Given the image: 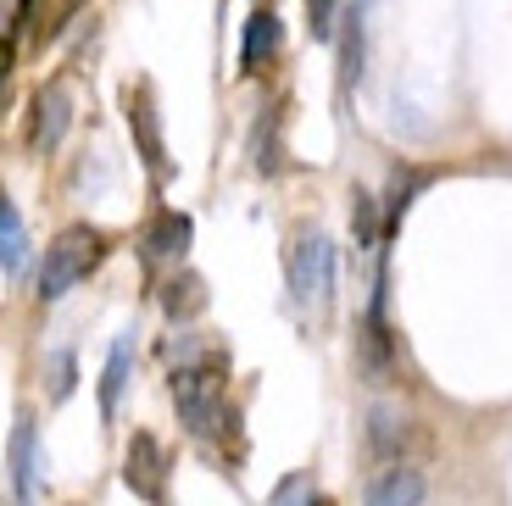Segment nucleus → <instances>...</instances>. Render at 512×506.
I'll return each mask as SVG.
<instances>
[{"mask_svg":"<svg viewBox=\"0 0 512 506\" xmlns=\"http://www.w3.org/2000/svg\"><path fill=\"white\" fill-rule=\"evenodd\" d=\"M223 390H229V362L223 351H206V356H190L179 362L173 373V406H179V418L190 434H218L223 423Z\"/></svg>","mask_w":512,"mask_h":506,"instance_id":"obj_1","label":"nucleus"},{"mask_svg":"<svg viewBox=\"0 0 512 506\" xmlns=\"http://www.w3.org/2000/svg\"><path fill=\"white\" fill-rule=\"evenodd\" d=\"M101 256H106V234L101 228H90V223H73V228H62L51 245H45V267H39V295L45 301H62L73 284H84L101 267Z\"/></svg>","mask_w":512,"mask_h":506,"instance_id":"obj_2","label":"nucleus"},{"mask_svg":"<svg viewBox=\"0 0 512 506\" xmlns=\"http://www.w3.org/2000/svg\"><path fill=\"white\" fill-rule=\"evenodd\" d=\"M329 290H334V245H329V234L307 228L290 245V295H295V306H323Z\"/></svg>","mask_w":512,"mask_h":506,"instance_id":"obj_3","label":"nucleus"},{"mask_svg":"<svg viewBox=\"0 0 512 506\" xmlns=\"http://www.w3.org/2000/svg\"><path fill=\"white\" fill-rule=\"evenodd\" d=\"M123 117H128V134H134V156L145 162L151 184H167V140H162V112H156V95L151 84H123Z\"/></svg>","mask_w":512,"mask_h":506,"instance_id":"obj_4","label":"nucleus"},{"mask_svg":"<svg viewBox=\"0 0 512 506\" xmlns=\"http://www.w3.org/2000/svg\"><path fill=\"white\" fill-rule=\"evenodd\" d=\"M123 479H128V490L140 495V501H151V506L167 501V451H162V440H156V434L140 429L134 440H128Z\"/></svg>","mask_w":512,"mask_h":506,"instance_id":"obj_5","label":"nucleus"},{"mask_svg":"<svg viewBox=\"0 0 512 506\" xmlns=\"http://www.w3.org/2000/svg\"><path fill=\"white\" fill-rule=\"evenodd\" d=\"M357 362H362V379L368 384H390V373H396V345H390V329H384V279H379V290H373L368 317H362Z\"/></svg>","mask_w":512,"mask_h":506,"instance_id":"obj_6","label":"nucleus"},{"mask_svg":"<svg viewBox=\"0 0 512 506\" xmlns=\"http://www.w3.org/2000/svg\"><path fill=\"white\" fill-rule=\"evenodd\" d=\"M67 123H73V95H67V84L56 78V84H45L34 95V117H28V145L34 151H56L67 134Z\"/></svg>","mask_w":512,"mask_h":506,"instance_id":"obj_7","label":"nucleus"},{"mask_svg":"<svg viewBox=\"0 0 512 506\" xmlns=\"http://www.w3.org/2000/svg\"><path fill=\"white\" fill-rule=\"evenodd\" d=\"M195 240V223L184 212H173V206H162V212L145 223L140 245H145V262H179L184 251H190Z\"/></svg>","mask_w":512,"mask_h":506,"instance_id":"obj_8","label":"nucleus"},{"mask_svg":"<svg viewBox=\"0 0 512 506\" xmlns=\"http://www.w3.org/2000/svg\"><path fill=\"white\" fill-rule=\"evenodd\" d=\"M279 45H284V23H279V12H251L245 17V45H240V73H262V67L279 56Z\"/></svg>","mask_w":512,"mask_h":506,"instance_id":"obj_9","label":"nucleus"},{"mask_svg":"<svg viewBox=\"0 0 512 506\" xmlns=\"http://www.w3.org/2000/svg\"><path fill=\"white\" fill-rule=\"evenodd\" d=\"M12 490H17V506H34V490H39V434H34V418H17V429H12Z\"/></svg>","mask_w":512,"mask_h":506,"instance_id":"obj_10","label":"nucleus"},{"mask_svg":"<svg viewBox=\"0 0 512 506\" xmlns=\"http://www.w3.org/2000/svg\"><path fill=\"white\" fill-rule=\"evenodd\" d=\"M128 373H134V329L117 334L112 351H106V373H101V418H106V423H112V418H117V406H123Z\"/></svg>","mask_w":512,"mask_h":506,"instance_id":"obj_11","label":"nucleus"},{"mask_svg":"<svg viewBox=\"0 0 512 506\" xmlns=\"http://www.w3.org/2000/svg\"><path fill=\"white\" fill-rule=\"evenodd\" d=\"M423 501V473L418 468H390L373 479L368 501L362 506H418Z\"/></svg>","mask_w":512,"mask_h":506,"instance_id":"obj_12","label":"nucleus"},{"mask_svg":"<svg viewBox=\"0 0 512 506\" xmlns=\"http://www.w3.org/2000/svg\"><path fill=\"white\" fill-rule=\"evenodd\" d=\"M23 262H28V228H23V217H17L12 195L0 190V267H6V273H23Z\"/></svg>","mask_w":512,"mask_h":506,"instance_id":"obj_13","label":"nucleus"},{"mask_svg":"<svg viewBox=\"0 0 512 506\" xmlns=\"http://www.w3.org/2000/svg\"><path fill=\"white\" fill-rule=\"evenodd\" d=\"M201 306H206V279L201 273H179V279L162 284V312L167 317H179L184 323V317H195Z\"/></svg>","mask_w":512,"mask_h":506,"instance_id":"obj_14","label":"nucleus"},{"mask_svg":"<svg viewBox=\"0 0 512 506\" xmlns=\"http://www.w3.org/2000/svg\"><path fill=\"white\" fill-rule=\"evenodd\" d=\"M429 184V173H396V184H390V201H384V234H396L401 228V217H407V206H412V195Z\"/></svg>","mask_w":512,"mask_h":506,"instance_id":"obj_15","label":"nucleus"},{"mask_svg":"<svg viewBox=\"0 0 512 506\" xmlns=\"http://www.w3.org/2000/svg\"><path fill=\"white\" fill-rule=\"evenodd\" d=\"M368 434H373V451L379 456H401V445H407V423L396 412H384V406L368 418Z\"/></svg>","mask_w":512,"mask_h":506,"instance_id":"obj_16","label":"nucleus"},{"mask_svg":"<svg viewBox=\"0 0 512 506\" xmlns=\"http://www.w3.org/2000/svg\"><path fill=\"white\" fill-rule=\"evenodd\" d=\"M78 6H84V0H45V6L34 12V39H39V45L62 34V28L78 17Z\"/></svg>","mask_w":512,"mask_h":506,"instance_id":"obj_17","label":"nucleus"},{"mask_svg":"<svg viewBox=\"0 0 512 506\" xmlns=\"http://www.w3.org/2000/svg\"><path fill=\"white\" fill-rule=\"evenodd\" d=\"M351 228H357V245H379V201L368 190L351 195Z\"/></svg>","mask_w":512,"mask_h":506,"instance_id":"obj_18","label":"nucleus"},{"mask_svg":"<svg viewBox=\"0 0 512 506\" xmlns=\"http://www.w3.org/2000/svg\"><path fill=\"white\" fill-rule=\"evenodd\" d=\"M51 395H56V401L73 395V351H56L51 356Z\"/></svg>","mask_w":512,"mask_h":506,"instance_id":"obj_19","label":"nucleus"},{"mask_svg":"<svg viewBox=\"0 0 512 506\" xmlns=\"http://www.w3.org/2000/svg\"><path fill=\"white\" fill-rule=\"evenodd\" d=\"M307 23L318 39H329L334 34V0H307Z\"/></svg>","mask_w":512,"mask_h":506,"instance_id":"obj_20","label":"nucleus"},{"mask_svg":"<svg viewBox=\"0 0 512 506\" xmlns=\"http://www.w3.org/2000/svg\"><path fill=\"white\" fill-rule=\"evenodd\" d=\"M17 67V34H0V101H6V84H12Z\"/></svg>","mask_w":512,"mask_h":506,"instance_id":"obj_21","label":"nucleus"},{"mask_svg":"<svg viewBox=\"0 0 512 506\" xmlns=\"http://www.w3.org/2000/svg\"><path fill=\"white\" fill-rule=\"evenodd\" d=\"M307 506H334V501H323V495H318V501H307Z\"/></svg>","mask_w":512,"mask_h":506,"instance_id":"obj_22","label":"nucleus"}]
</instances>
